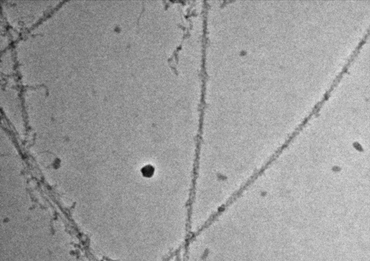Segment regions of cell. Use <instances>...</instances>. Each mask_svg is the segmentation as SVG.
<instances>
[{"mask_svg":"<svg viewBox=\"0 0 370 261\" xmlns=\"http://www.w3.org/2000/svg\"><path fill=\"white\" fill-rule=\"evenodd\" d=\"M154 168L152 166H146L142 169V173L145 177H150L154 174Z\"/></svg>","mask_w":370,"mask_h":261,"instance_id":"obj_1","label":"cell"}]
</instances>
